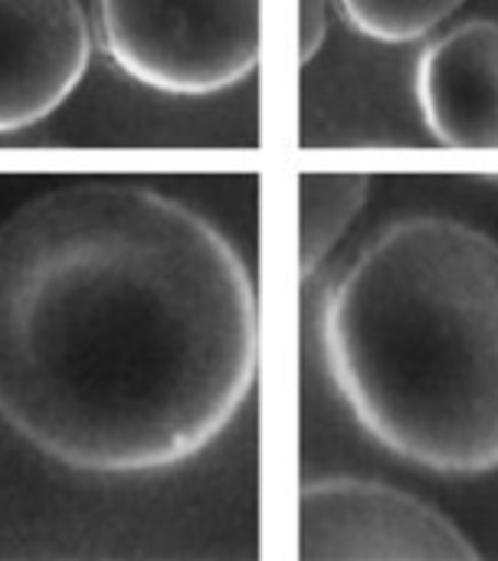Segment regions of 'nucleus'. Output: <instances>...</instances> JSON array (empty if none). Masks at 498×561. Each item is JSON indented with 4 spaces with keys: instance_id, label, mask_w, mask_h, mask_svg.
I'll return each instance as SVG.
<instances>
[{
    "instance_id": "obj_1",
    "label": "nucleus",
    "mask_w": 498,
    "mask_h": 561,
    "mask_svg": "<svg viewBox=\"0 0 498 561\" xmlns=\"http://www.w3.org/2000/svg\"><path fill=\"white\" fill-rule=\"evenodd\" d=\"M259 368V302L230 240L131 181H76L0 224V421L82 473L210 447Z\"/></svg>"
},
{
    "instance_id": "obj_2",
    "label": "nucleus",
    "mask_w": 498,
    "mask_h": 561,
    "mask_svg": "<svg viewBox=\"0 0 498 561\" xmlns=\"http://www.w3.org/2000/svg\"><path fill=\"white\" fill-rule=\"evenodd\" d=\"M322 345L355 421L433 473L498 470V243L450 217L378 233L328 293Z\"/></svg>"
},
{
    "instance_id": "obj_3",
    "label": "nucleus",
    "mask_w": 498,
    "mask_h": 561,
    "mask_svg": "<svg viewBox=\"0 0 498 561\" xmlns=\"http://www.w3.org/2000/svg\"><path fill=\"white\" fill-rule=\"evenodd\" d=\"M112 62L167 95H213L259 66V0H99Z\"/></svg>"
},
{
    "instance_id": "obj_4",
    "label": "nucleus",
    "mask_w": 498,
    "mask_h": 561,
    "mask_svg": "<svg viewBox=\"0 0 498 561\" xmlns=\"http://www.w3.org/2000/svg\"><path fill=\"white\" fill-rule=\"evenodd\" d=\"M305 561H476L479 549L437 506L371 480H315L299 496Z\"/></svg>"
},
{
    "instance_id": "obj_5",
    "label": "nucleus",
    "mask_w": 498,
    "mask_h": 561,
    "mask_svg": "<svg viewBox=\"0 0 498 561\" xmlns=\"http://www.w3.org/2000/svg\"><path fill=\"white\" fill-rule=\"evenodd\" d=\"M89 59L92 30L79 0H0V135L53 115Z\"/></svg>"
},
{
    "instance_id": "obj_6",
    "label": "nucleus",
    "mask_w": 498,
    "mask_h": 561,
    "mask_svg": "<svg viewBox=\"0 0 498 561\" xmlns=\"http://www.w3.org/2000/svg\"><path fill=\"white\" fill-rule=\"evenodd\" d=\"M417 99L437 141L498 148V20H466L430 43L417 66Z\"/></svg>"
},
{
    "instance_id": "obj_7",
    "label": "nucleus",
    "mask_w": 498,
    "mask_h": 561,
    "mask_svg": "<svg viewBox=\"0 0 498 561\" xmlns=\"http://www.w3.org/2000/svg\"><path fill=\"white\" fill-rule=\"evenodd\" d=\"M371 194L368 174L328 171V174H302L299 181V207H302V279H309L322 260L338 247L351 220L361 214Z\"/></svg>"
},
{
    "instance_id": "obj_8",
    "label": "nucleus",
    "mask_w": 498,
    "mask_h": 561,
    "mask_svg": "<svg viewBox=\"0 0 498 561\" xmlns=\"http://www.w3.org/2000/svg\"><path fill=\"white\" fill-rule=\"evenodd\" d=\"M348 23L378 43H414L450 20L463 0H338Z\"/></svg>"
},
{
    "instance_id": "obj_9",
    "label": "nucleus",
    "mask_w": 498,
    "mask_h": 561,
    "mask_svg": "<svg viewBox=\"0 0 498 561\" xmlns=\"http://www.w3.org/2000/svg\"><path fill=\"white\" fill-rule=\"evenodd\" d=\"M328 3L332 0H299V56L309 66L328 36Z\"/></svg>"
}]
</instances>
